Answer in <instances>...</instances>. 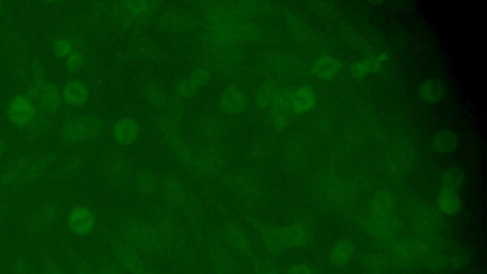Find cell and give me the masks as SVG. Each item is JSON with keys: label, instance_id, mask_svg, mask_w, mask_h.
<instances>
[{"label": "cell", "instance_id": "6da1fadb", "mask_svg": "<svg viewBox=\"0 0 487 274\" xmlns=\"http://www.w3.org/2000/svg\"><path fill=\"white\" fill-rule=\"evenodd\" d=\"M102 127L101 121L94 116H76L67 119L62 125L61 137L67 144L82 143L97 137Z\"/></svg>", "mask_w": 487, "mask_h": 274}, {"label": "cell", "instance_id": "7a4b0ae2", "mask_svg": "<svg viewBox=\"0 0 487 274\" xmlns=\"http://www.w3.org/2000/svg\"><path fill=\"white\" fill-rule=\"evenodd\" d=\"M154 1H128L114 10V18L124 26L133 25L148 20L159 9Z\"/></svg>", "mask_w": 487, "mask_h": 274}, {"label": "cell", "instance_id": "3957f363", "mask_svg": "<svg viewBox=\"0 0 487 274\" xmlns=\"http://www.w3.org/2000/svg\"><path fill=\"white\" fill-rule=\"evenodd\" d=\"M7 118L18 127H29L37 116V105L28 94H16L9 100L6 108Z\"/></svg>", "mask_w": 487, "mask_h": 274}, {"label": "cell", "instance_id": "277c9868", "mask_svg": "<svg viewBox=\"0 0 487 274\" xmlns=\"http://www.w3.org/2000/svg\"><path fill=\"white\" fill-rule=\"evenodd\" d=\"M31 97L37 107L45 115H53L61 108L62 94L54 83L44 81L35 84Z\"/></svg>", "mask_w": 487, "mask_h": 274}, {"label": "cell", "instance_id": "5b68a950", "mask_svg": "<svg viewBox=\"0 0 487 274\" xmlns=\"http://www.w3.org/2000/svg\"><path fill=\"white\" fill-rule=\"evenodd\" d=\"M68 230L76 236H88L97 226V216L88 206L76 205L67 214Z\"/></svg>", "mask_w": 487, "mask_h": 274}, {"label": "cell", "instance_id": "8992f818", "mask_svg": "<svg viewBox=\"0 0 487 274\" xmlns=\"http://www.w3.org/2000/svg\"><path fill=\"white\" fill-rule=\"evenodd\" d=\"M364 228L372 237L386 246L396 239L399 230L398 222L393 216L370 217L364 223Z\"/></svg>", "mask_w": 487, "mask_h": 274}, {"label": "cell", "instance_id": "52a82bcc", "mask_svg": "<svg viewBox=\"0 0 487 274\" xmlns=\"http://www.w3.org/2000/svg\"><path fill=\"white\" fill-rule=\"evenodd\" d=\"M218 105L223 113L238 116L246 112L249 100L243 89L238 86H228L220 94Z\"/></svg>", "mask_w": 487, "mask_h": 274}, {"label": "cell", "instance_id": "ba28073f", "mask_svg": "<svg viewBox=\"0 0 487 274\" xmlns=\"http://www.w3.org/2000/svg\"><path fill=\"white\" fill-rule=\"evenodd\" d=\"M31 161L28 157L21 156L8 164L0 173V189L7 191L18 184L23 185Z\"/></svg>", "mask_w": 487, "mask_h": 274}, {"label": "cell", "instance_id": "9c48e42d", "mask_svg": "<svg viewBox=\"0 0 487 274\" xmlns=\"http://www.w3.org/2000/svg\"><path fill=\"white\" fill-rule=\"evenodd\" d=\"M290 92L283 89L276 101L269 108V120L276 129H285L295 116L290 108Z\"/></svg>", "mask_w": 487, "mask_h": 274}, {"label": "cell", "instance_id": "30bf717a", "mask_svg": "<svg viewBox=\"0 0 487 274\" xmlns=\"http://www.w3.org/2000/svg\"><path fill=\"white\" fill-rule=\"evenodd\" d=\"M140 122L130 116L118 119L114 123L113 132H111L114 142L122 147L135 144L140 138Z\"/></svg>", "mask_w": 487, "mask_h": 274}, {"label": "cell", "instance_id": "8fae6325", "mask_svg": "<svg viewBox=\"0 0 487 274\" xmlns=\"http://www.w3.org/2000/svg\"><path fill=\"white\" fill-rule=\"evenodd\" d=\"M356 252V245L352 239L348 238H340L333 243L329 251V261L336 268L347 267Z\"/></svg>", "mask_w": 487, "mask_h": 274}, {"label": "cell", "instance_id": "7c38bea8", "mask_svg": "<svg viewBox=\"0 0 487 274\" xmlns=\"http://www.w3.org/2000/svg\"><path fill=\"white\" fill-rule=\"evenodd\" d=\"M285 246L291 248H303L312 240V230L307 224L293 223L282 229Z\"/></svg>", "mask_w": 487, "mask_h": 274}, {"label": "cell", "instance_id": "4fadbf2b", "mask_svg": "<svg viewBox=\"0 0 487 274\" xmlns=\"http://www.w3.org/2000/svg\"><path fill=\"white\" fill-rule=\"evenodd\" d=\"M89 86L80 80H70L62 91V99L70 107H80L88 102L90 99Z\"/></svg>", "mask_w": 487, "mask_h": 274}, {"label": "cell", "instance_id": "5bb4252c", "mask_svg": "<svg viewBox=\"0 0 487 274\" xmlns=\"http://www.w3.org/2000/svg\"><path fill=\"white\" fill-rule=\"evenodd\" d=\"M316 103L314 89L309 86H302L290 93V104L295 115L309 112Z\"/></svg>", "mask_w": 487, "mask_h": 274}, {"label": "cell", "instance_id": "9a60e30c", "mask_svg": "<svg viewBox=\"0 0 487 274\" xmlns=\"http://www.w3.org/2000/svg\"><path fill=\"white\" fill-rule=\"evenodd\" d=\"M388 56L386 54H378V56H369V58L355 61L350 68V73L353 77L364 78L367 75L375 74L382 70L383 65L388 61Z\"/></svg>", "mask_w": 487, "mask_h": 274}, {"label": "cell", "instance_id": "2e32d148", "mask_svg": "<svg viewBox=\"0 0 487 274\" xmlns=\"http://www.w3.org/2000/svg\"><path fill=\"white\" fill-rule=\"evenodd\" d=\"M58 216L59 211L54 206H42L32 211L29 224L35 230L48 229L58 220Z\"/></svg>", "mask_w": 487, "mask_h": 274}, {"label": "cell", "instance_id": "e0dca14e", "mask_svg": "<svg viewBox=\"0 0 487 274\" xmlns=\"http://www.w3.org/2000/svg\"><path fill=\"white\" fill-rule=\"evenodd\" d=\"M419 94L424 102L438 104L446 96V87L439 78H429L421 84Z\"/></svg>", "mask_w": 487, "mask_h": 274}, {"label": "cell", "instance_id": "ac0fdd59", "mask_svg": "<svg viewBox=\"0 0 487 274\" xmlns=\"http://www.w3.org/2000/svg\"><path fill=\"white\" fill-rule=\"evenodd\" d=\"M437 205L446 216H456L462 208L461 197L457 191L442 188L437 194Z\"/></svg>", "mask_w": 487, "mask_h": 274}, {"label": "cell", "instance_id": "d6986e66", "mask_svg": "<svg viewBox=\"0 0 487 274\" xmlns=\"http://www.w3.org/2000/svg\"><path fill=\"white\" fill-rule=\"evenodd\" d=\"M341 69L338 59L331 56H322L312 65V72L318 78L331 80L335 77Z\"/></svg>", "mask_w": 487, "mask_h": 274}, {"label": "cell", "instance_id": "ffe728a7", "mask_svg": "<svg viewBox=\"0 0 487 274\" xmlns=\"http://www.w3.org/2000/svg\"><path fill=\"white\" fill-rule=\"evenodd\" d=\"M394 208H395V199L393 194L386 189L377 192L370 200V208L374 216H393Z\"/></svg>", "mask_w": 487, "mask_h": 274}, {"label": "cell", "instance_id": "44dd1931", "mask_svg": "<svg viewBox=\"0 0 487 274\" xmlns=\"http://www.w3.org/2000/svg\"><path fill=\"white\" fill-rule=\"evenodd\" d=\"M190 24L189 15L180 11H168L160 18V25L171 32L187 29Z\"/></svg>", "mask_w": 487, "mask_h": 274}, {"label": "cell", "instance_id": "7402d4cb", "mask_svg": "<svg viewBox=\"0 0 487 274\" xmlns=\"http://www.w3.org/2000/svg\"><path fill=\"white\" fill-rule=\"evenodd\" d=\"M281 87L277 85L276 83L268 82L261 86L257 89V94L254 96L255 105L258 108H269L271 107L274 101L281 93Z\"/></svg>", "mask_w": 487, "mask_h": 274}, {"label": "cell", "instance_id": "603a6c76", "mask_svg": "<svg viewBox=\"0 0 487 274\" xmlns=\"http://www.w3.org/2000/svg\"><path fill=\"white\" fill-rule=\"evenodd\" d=\"M460 142L457 135L450 130H440L433 137V146L442 154H451L459 148Z\"/></svg>", "mask_w": 487, "mask_h": 274}, {"label": "cell", "instance_id": "cb8c5ba5", "mask_svg": "<svg viewBox=\"0 0 487 274\" xmlns=\"http://www.w3.org/2000/svg\"><path fill=\"white\" fill-rule=\"evenodd\" d=\"M443 188L453 189H461L464 184V175L458 167H450L443 173L442 178Z\"/></svg>", "mask_w": 487, "mask_h": 274}, {"label": "cell", "instance_id": "d4e9b609", "mask_svg": "<svg viewBox=\"0 0 487 274\" xmlns=\"http://www.w3.org/2000/svg\"><path fill=\"white\" fill-rule=\"evenodd\" d=\"M75 49V44L69 37H56L51 43V51L54 56L57 58L64 59V61Z\"/></svg>", "mask_w": 487, "mask_h": 274}, {"label": "cell", "instance_id": "484cf974", "mask_svg": "<svg viewBox=\"0 0 487 274\" xmlns=\"http://www.w3.org/2000/svg\"><path fill=\"white\" fill-rule=\"evenodd\" d=\"M436 229V222L435 219L432 218L431 214L424 213L416 217L414 220V230L418 233L419 237L424 238L429 237L434 230Z\"/></svg>", "mask_w": 487, "mask_h": 274}, {"label": "cell", "instance_id": "4316f807", "mask_svg": "<svg viewBox=\"0 0 487 274\" xmlns=\"http://www.w3.org/2000/svg\"><path fill=\"white\" fill-rule=\"evenodd\" d=\"M85 54L80 49L75 48L72 54L64 61V67L67 74L75 75L80 72L85 65Z\"/></svg>", "mask_w": 487, "mask_h": 274}, {"label": "cell", "instance_id": "83f0119b", "mask_svg": "<svg viewBox=\"0 0 487 274\" xmlns=\"http://www.w3.org/2000/svg\"><path fill=\"white\" fill-rule=\"evenodd\" d=\"M199 89L197 84L187 77L179 80L174 87L176 96L181 99H192L193 96H197Z\"/></svg>", "mask_w": 487, "mask_h": 274}, {"label": "cell", "instance_id": "f1b7e54d", "mask_svg": "<svg viewBox=\"0 0 487 274\" xmlns=\"http://www.w3.org/2000/svg\"><path fill=\"white\" fill-rule=\"evenodd\" d=\"M143 94L145 99L154 105H161L167 99L164 89L154 83L148 84L144 88Z\"/></svg>", "mask_w": 487, "mask_h": 274}, {"label": "cell", "instance_id": "f546056e", "mask_svg": "<svg viewBox=\"0 0 487 274\" xmlns=\"http://www.w3.org/2000/svg\"><path fill=\"white\" fill-rule=\"evenodd\" d=\"M187 77L190 78L198 86L202 89L208 86L211 81V73L206 68L199 67L192 70Z\"/></svg>", "mask_w": 487, "mask_h": 274}, {"label": "cell", "instance_id": "4dcf8cb0", "mask_svg": "<svg viewBox=\"0 0 487 274\" xmlns=\"http://www.w3.org/2000/svg\"><path fill=\"white\" fill-rule=\"evenodd\" d=\"M363 263L364 267H366V270H369L370 273L379 274L381 271L383 270V260L376 254H369L364 255Z\"/></svg>", "mask_w": 487, "mask_h": 274}, {"label": "cell", "instance_id": "1f68e13d", "mask_svg": "<svg viewBox=\"0 0 487 274\" xmlns=\"http://www.w3.org/2000/svg\"><path fill=\"white\" fill-rule=\"evenodd\" d=\"M11 273L12 274H35L34 268H32V265L30 264L28 260L24 259V257H18L12 264V270H11Z\"/></svg>", "mask_w": 487, "mask_h": 274}, {"label": "cell", "instance_id": "d6a6232c", "mask_svg": "<svg viewBox=\"0 0 487 274\" xmlns=\"http://www.w3.org/2000/svg\"><path fill=\"white\" fill-rule=\"evenodd\" d=\"M40 274H67V273L56 260L47 259L42 263Z\"/></svg>", "mask_w": 487, "mask_h": 274}, {"label": "cell", "instance_id": "836d02e7", "mask_svg": "<svg viewBox=\"0 0 487 274\" xmlns=\"http://www.w3.org/2000/svg\"><path fill=\"white\" fill-rule=\"evenodd\" d=\"M288 274H317V273L312 266L307 264V263H296V264L291 266Z\"/></svg>", "mask_w": 487, "mask_h": 274}, {"label": "cell", "instance_id": "e575fe53", "mask_svg": "<svg viewBox=\"0 0 487 274\" xmlns=\"http://www.w3.org/2000/svg\"><path fill=\"white\" fill-rule=\"evenodd\" d=\"M32 75H34L35 80L37 81V84L44 82V81H46L45 69L44 67L39 63V62H38V63L37 62V63L34 64V66H32Z\"/></svg>", "mask_w": 487, "mask_h": 274}, {"label": "cell", "instance_id": "d590c367", "mask_svg": "<svg viewBox=\"0 0 487 274\" xmlns=\"http://www.w3.org/2000/svg\"><path fill=\"white\" fill-rule=\"evenodd\" d=\"M7 150V143L6 141L0 137V156H2Z\"/></svg>", "mask_w": 487, "mask_h": 274}, {"label": "cell", "instance_id": "8d00e7d4", "mask_svg": "<svg viewBox=\"0 0 487 274\" xmlns=\"http://www.w3.org/2000/svg\"><path fill=\"white\" fill-rule=\"evenodd\" d=\"M5 12V8L4 4L2 2H0V18H1L2 15H4Z\"/></svg>", "mask_w": 487, "mask_h": 274}, {"label": "cell", "instance_id": "74e56055", "mask_svg": "<svg viewBox=\"0 0 487 274\" xmlns=\"http://www.w3.org/2000/svg\"><path fill=\"white\" fill-rule=\"evenodd\" d=\"M4 217H5L4 211H2L1 208H0V224H1L2 222H4Z\"/></svg>", "mask_w": 487, "mask_h": 274}]
</instances>
